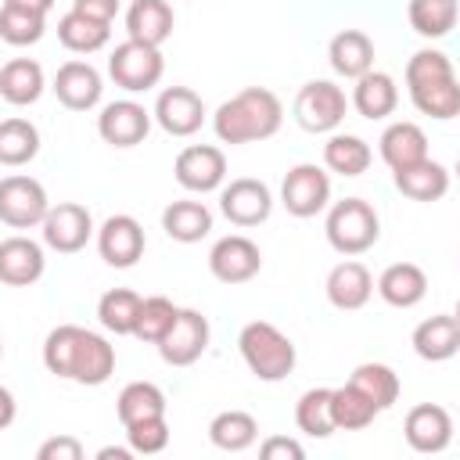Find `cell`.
I'll return each instance as SVG.
<instances>
[{
    "label": "cell",
    "mask_w": 460,
    "mask_h": 460,
    "mask_svg": "<svg viewBox=\"0 0 460 460\" xmlns=\"http://www.w3.org/2000/svg\"><path fill=\"white\" fill-rule=\"evenodd\" d=\"M284 122V108L280 97L266 86H244L241 93H234L230 101H223L212 115V129L223 144H252V140H266L280 129Z\"/></svg>",
    "instance_id": "6da1fadb"
},
{
    "label": "cell",
    "mask_w": 460,
    "mask_h": 460,
    "mask_svg": "<svg viewBox=\"0 0 460 460\" xmlns=\"http://www.w3.org/2000/svg\"><path fill=\"white\" fill-rule=\"evenodd\" d=\"M237 349L244 367L259 377V381H284L295 370V345L284 331H277L266 320H252L241 327L237 334Z\"/></svg>",
    "instance_id": "7a4b0ae2"
},
{
    "label": "cell",
    "mask_w": 460,
    "mask_h": 460,
    "mask_svg": "<svg viewBox=\"0 0 460 460\" xmlns=\"http://www.w3.org/2000/svg\"><path fill=\"white\" fill-rule=\"evenodd\" d=\"M327 241L334 252L341 255H363L367 248L377 244L381 237V219L374 212L370 201L363 198H345V201H334L331 212H327Z\"/></svg>",
    "instance_id": "3957f363"
},
{
    "label": "cell",
    "mask_w": 460,
    "mask_h": 460,
    "mask_svg": "<svg viewBox=\"0 0 460 460\" xmlns=\"http://www.w3.org/2000/svg\"><path fill=\"white\" fill-rule=\"evenodd\" d=\"M165 72V61H162V50L151 47V43H140V40H126L111 50L108 58V75L115 79V86L129 90V93H144L151 90Z\"/></svg>",
    "instance_id": "277c9868"
},
{
    "label": "cell",
    "mask_w": 460,
    "mask_h": 460,
    "mask_svg": "<svg viewBox=\"0 0 460 460\" xmlns=\"http://www.w3.org/2000/svg\"><path fill=\"white\" fill-rule=\"evenodd\" d=\"M345 108L349 101L341 86H334L331 79H313L295 97V122L305 133H331L345 119Z\"/></svg>",
    "instance_id": "5b68a950"
},
{
    "label": "cell",
    "mask_w": 460,
    "mask_h": 460,
    "mask_svg": "<svg viewBox=\"0 0 460 460\" xmlns=\"http://www.w3.org/2000/svg\"><path fill=\"white\" fill-rule=\"evenodd\" d=\"M50 212L47 190L40 180L32 176H4L0 180V219L14 230H29V226H43Z\"/></svg>",
    "instance_id": "8992f818"
},
{
    "label": "cell",
    "mask_w": 460,
    "mask_h": 460,
    "mask_svg": "<svg viewBox=\"0 0 460 460\" xmlns=\"http://www.w3.org/2000/svg\"><path fill=\"white\" fill-rule=\"evenodd\" d=\"M331 201V180L320 165L313 162H302V165H291L284 183H280V205L298 216V219H309L316 212H323Z\"/></svg>",
    "instance_id": "52a82bcc"
},
{
    "label": "cell",
    "mask_w": 460,
    "mask_h": 460,
    "mask_svg": "<svg viewBox=\"0 0 460 460\" xmlns=\"http://www.w3.org/2000/svg\"><path fill=\"white\" fill-rule=\"evenodd\" d=\"M172 172H176V183L183 190L208 194V190L223 187V180H226V155L212 144H190L176 155Z\"/></svg>",
    "instance_id": "ba28073f"
},
{
    "label": "cell",
    "mask_w": 460,
    "mask_h": 460,
    "mask_svg": "<svg viewBox=\"0 0 460 460\" xmlns=\"http://www.w3.org/2000/svg\"><path fill=\"white\" fill-rule=\"evenodd\" d=\"M208 270L223 284H244L262 270V252L244 234H226L208 252Z\"/></svg>",
    "instance_id": "9c48e42d"
},
{
    "label": "cell",
    "mask_w": 460,
    "mask_h": 460,
    "mask_svg": "<svg viewBox=\"0 0 460 460\" xmlns=\"http://www.w3.org/2000/svg\"><path fill=\"white\" fill-rule=\"evenodd\" d=\"M219 208L223 216L234 223V226H259L270 219L273 212V194L262 180L255 176H241V180H230L219 194Z\"/></svg>",
    "instance_id": "30bf717a"
},
{
    "label": "cell",
    "mask_w": 460,
    "mask_h": 460,
    "mask_svg": "<svg viewBox=\"0 0 460 460\" xmlns=\"http://www.w3.org/2000/svg\"><path fill=\"white\" fill-rule=\"evenodd\" d=\"M93 237V219H90V208L79 205V201H58L50 205L47 219H43V241L47 248L61 252V255H72L79 248H86V241Z\"/></svg>",
    "instance_id": "8fae6325"
},
{
    "label": "cell",
    "mask_w": 460,
    "mask_h": 460,
    "mask_svg": "<svg viewBox=\"0 0 460 460\" xmlns=\"http://www.w3.org/2000/svg\"><path fill=\"white\" fill-rule=\"evenodd\" d=\"M208 349V320L198 309H180L165 338L158 341V352L169 367H190Z\"/></svg>",
    "instance_id": "7c38bea8"
},
{
    "label": "cell",
    "mask_w": 460,
    "mask_h": 460,
    "mask_svg": "<svg viewBox=\"0 0 460 460\" xmlns=\"http://www.w3.org/2000/svg\"><path fill=\"white\" fill-rule=\"evenodd\" d=\"M144 244H147L144 241V226L133 216H126V212L108 216L101 223V230H97V252L115 270H129L144 255Z\"/></svg>",
    "instance_id": "4fadbf2b"
},
{
    "label": "cell",
    "mask_w": 460,
    "mask_h": 460,
    "mask_svg": "<svg viewBox=\"0 0 460 460\" xmlns=\"http://www.w3.org/2000/svg\"><path fill=\"white\" fill-rule=\"evenodd\" d=\"M151 129V111L137 101H111L97 115V133L111 147H137Z\"/></svg>",
    "instance_id": "5bb4252c"
},
{
    "label": "cell",
    "mask_w": 460,
    "mask_h": 460,
    "mask_svg": "<svg viewBox=\"0 0 460 460\" xmlns=\"http://www.w3.org/2000/svg\"><path fill=\"white\" fill-rule=\"evenodd\" d=\"M155 122L169 137H190L205 122V101L190 86H169L155 101Z\"/></svg>",
    "instance_id": "9a60e30c"
},
{
    "label": "cell",
    "mask_w": 460,
    "mask_h": 460,
    "mask_svg": "<svg viewBox=\"0 0 460 460\" xmlns=\"http://www.w3.org/2000/svg\"><path fill=\"white\" fill-rule=\"evenodd\" d=\"M402 435L417 453H442L453 442V417L438 402H420L406 413Z\"/></svg>",
    "instance_id": "2e32d148"
},
{
    "label": "cell",
    "mask_w": 460,
    "mask_h": 460,
    "mask_svg": "<svg viewBox=\"0 0 460 460\" xmlns=\"http://www.w3.org/2000/svg\"><path fill=\"white\" fill-rule=\"evenodd\" d=\"M101 90H104L101 72L90 61H65L54 75V93L72 111H90L101 101Z\"/></svg>",
    "instance_id": "e0dca14e"
},
{
    "label": "cell",
    "mask_w": 460,
    "mask_h": 460,
    "mask_svg": "<svg viewBox=\"0 0 460 460\" xmlns=\"http://www.w3.org/2000/svg\"><path fill=\"white\" fill-rule=\"evenodd\" d=\"M43 248L32 241V237H4L0 241V280L11 284V288H25V284H36L43 277Z\"/></svg>",
    "instance_id": "ac0fdd59"
},
{
    "label": "cell",
    "mask_w": 460,
    "mask_h": 460,
    "mask_svg": "<svg viewBox=\"0 0 460 460\" xmlns=\"http://www.w3.org/2000/svg\"><path fill=\"white\" fill-rule=\"evenodd\" d=\"M327 298H331V305L334 309H345V313H352V309H363L367 302H370V295H374V277H370V270L363 266V262H356V259H345V262H338L331 273H327Z\"/></svg>",
    "instance_id": "d6986e66"
},
{
    "label": "cell",
    "mask_w": 460,
    "mask_h": 460,
    "mask_svg": "<svg viewBox=\"0 0 460 460\" xmlns=\"http://www.w3.org/2000/svg\"><path fill=\"white\" fill-rule=\"evenodd\" d=\"M115 374V345L93 331H79V345H75V356H72V374L68 381H79V385H104L108 377Z\"/></svg>",
    "instance_id": "ffe728a7"
},
{
    "label": "cell",
    "mask_w": 460,
    "mask_h": 460,
    "mask_svg": "<svg viewBox=\"0 0 460 460\" xmlns=\"http://www.w3.org/2000/svg\"><path fill=\"white\" fill-rule=\"evenodd\" d=\"M413 352L428 363H442V359H453L460 352V320L449 313H438V316H428L413 327Z\"/></svg>",
    "instance_id": "44dd1931"
},
{
    "label": "cell",
    "mask_w": 460,
    "mask_h": 460,
    "mask_svg": "<svg viewBox=\"0 0 460 460\" xmlns=\"http://www.w3.org/2000/svg\"><path fill=\"white\" fill-rule=\"evenodd\" d=\"M377 295L395 309H413L428 295V277L417 262H392L377 277Z\"/></svg>",
    "instance_id": "7402d4cb"
},
{
    "label": "cell",
    "mask_w": 460,
    "mask_h": 460,
    "mask_svg": "<svg viewBox=\"0 0 460 460\" xmlns=\"http://www.w3.org/2000/svg\"><path fill=\"white\" fill-rule=\"evenodd\" d=\"M172 7L169 0H133L129 11H126V32L129 40H140V43H151V47H162L169 36H172Z\"/></svg>",
    "instance_id": "603a6c76"
},
{
    "label": "cell",
    "mask_w": 460,
    "mask_h": 460,
    "mask_svg": "<svg viewBox=\"0 0 460 460\" xmlns=\"http://www.w3.org/2000/svg\"><path fill=\"white\" fill-rule=\"evenodd\" d=\"M327 58H331V68L345 79H359L374 68V43L363 29H341L331 47H327Z\"/></svg>",
    "instance_id": "cb8c5ba5"
},
{
    "label": "cell",
    "mask_w": 460,
    "mask_h": 460,
    "mask_svg": "<svg viewBox=\"0 0 460 460\" xmlns=\"http://www.w3.org/2000/svg\"><path fill=\"white\" fill-rule=\"evenodd\" d=\"M381 158L385 165L395 172V169H406V165H417L428 158V137L417 122H392L385 133H381Z\"/></svg>",
    "instance_id": "d4e9b609"
},
{
    "label": "cell",
    "mask_w": 460,
    "mask_h": 460,
    "mask_svg": "<svg viewBox=\"0 0 460 460\" xmlns=\"http://www.w3.org/2000/svg\"><path fill=\"white\" fill-rule=\"evenodd\" d=\"M352 104H356V111H359L363 119H385V115H392L395 104H399V86H395V79H392L388 72L370 68L367 75L356 79V86H352Z\"/></svg>",
    "instance_id": "484cf974"
},
{
    "label": "cell",
    "mask_w": 460,
    "mask_h": 460,
    "mask_svg": "<svg viewBox=\"0 0 460 460\" xmlns=\"http://www.w3.org/2000/svg\"><path fill=\"white\" fill-rule=\"evenodd\" d=\"M43 93V68L32 58H11L0 68V97L7 104H36Z\"/></svg>",
    "instance_id": "4316f807"
},
{
    "label": "cell",
    "mask_w": 460,
    "mask_h": 460,
    "mask_svg": "<svg viewBox=\"0 0 460 460\" xmlns=\"http://www.w3.org/2000/svg\"><path fill=\"white\" fill-rule=\"evenodd\" d=\"M395 187L413 198V201H438L446 190H449V172L446 165L424 158L417 165H406V169H395Z\"/></svg>",
    "instance_id": "83f0119b"
},
{
    "label": "cell",
    "mask_w": 460,
    "mask_h": 460,
    "mask_svg": "<svg viewBox=\"0 0 460 460\" xmlns=\"http://www.w3.org/2000/svg\"><path fill=\"white\" fill-rule=\"evenodd\" d=\"M162 230L180 244H194L212 230V212L201 201H172L162 212Z\"/></svg>",
    "instance_id": "f1b7e54d"
},
{
    "label": "cell",
    "mask_w": 460,
    "mask_h": 460,
    "mask_svg": "<svg viewBox=\"0 0 460 460\" xmlns=\"http://www.w3.org/2000/svg\"><path fill=\"white\" fill-rule=\"evenodd\" d=\"M370 144L352 133H334L323 144V165L338 176H363L370 169Z\"/></svg>",
    "instance_id": "f546056e"
},
{
    "label": "cell",
    "mask_w": 460,
    "mask_h": 460,
    "mask_svg": "<svg viewBox=\"0 0 460 460\" xmlns=\"http://www.w3.org/2000/svg\"><path fill=\"white\" fill-rule=\"evenodd\" d=\"M208 438H212V446L223 449V453H241V449H248V446L259 438V424H255V417L244 413V410H223V413L212 417Z\"/></svg>",
    "instance_id": "4dcf8cb0"
},
{
    "label": "cell",
    "mask_w": 460,
    "mask_h": 460,
    "mask_svg": "<svg viewBox=\"0 0 460 460\" xmlns=\"http://www.w3.org/2000/svg\"><path fill=\"white\" fill-rule=\"evenodd\" d=\"M140 305H144V298H140L137 291H129V288H111V291H104L101 302H97V320H101V327L111 331V334H133V331H137Z\"/></svg>",
    "instance_id": "1f68e13d"
},
{
    "label": "cell",
    "mask_w": 460,
    "mask_h": 460,
    "mask_svg": "<svg viewBox=\"0 0 460 460\" xmlns=\"http://www.w3.org/2000/svg\"><path fill=\"white\" fill-rule=\"evenodd\" d=\"M111 36V25L108 22H97V18H86L79 11H68L61 22H58V40L72 50V54H93L108 43Z\"/></svg>",
    "instance_id": "d6a6232c"
},
{
    "label": "cell",
    "mask_w": 460,
    "mask_h": 460,
    "mask_svg": "<svg viewBox=\"0 0 460 460\" xmlns=\"http://www.w3.org/2000/svg\"><path fill=\"white\" fill-rule=\"evenodd\" d=\"M115 413H119L122 428L126 424H137L144 417H158V413H165V392L158 385H151V381H133V385H126L119 392Z\"/></svg>",
    "instance_id": "836d02e7"
},
{
    "label": "cell",
    "mask_w": 460,
    "mask_h": 460,
    "mask_svg": "<svg viewBox=\"0 0 460 460\" xmlns=\"http://www.w3.org/2000/svg\"><path fill=\"white\" fill-rule=\"evenodd\" d=\"M331 413H334V428H341V431H363L381 410L349 381L341 388H331Z\"/></svg>",
    "instance_id": "e575fe53"
},
{
    "label": "cell",
    "mask_w": 460,
    "mask_h": 460,
    "mask_svg": "<svg viewBox=\"0 0 460 460\" xmlns=\"http://www.w3.org/2000/svg\"><path fill=\"white\" fill-rule=\"evenodd\" d=\"M410 101L428 119H453V115H460V83H456V75L424 83V86L410 90Z\"/></svg>",
    "instance_id": "d590c367"
},
{
    "label": "cell",
    "mask_w": 460,
    "mask_h": 460,
    "mask_svg": "<svg viewBox=\"0 0 460 460\" xmlns=\"http://www.w3.org/2000/svg\"><path fill=\"white\" fill-rule=\"evenodd\" d=\"M406 14H410L413 32H420L424 40H438L456 25L460 0H410Z\"/></svg>",
    "instance_id": "8d00e7d4"
},
{
    "label": "cell",
    "mask_w": 460,
    "mask_h": 460,
    "mask_svg": "<svg viewBox=\"0 0 460 460\" xmlns=\"http://www.w3.org/2000/svg\"><path fill=\"white\" fill-rule=\"evenodd\" d=\"M40 155V129L29 119H4L0 122V162L25 165Z\"/></svg>",
    "instance_id": "74e56055"
},
{
    "label": "cell",
    "mask_w": 460,
    "mask_h": 460,
    "mask_svg": "<svg viewBox=\"0 0 460 460\" xmlns=\"http://www.w3.org/2000/svg\"><path fill=\"white\" fill-rule=\"evenodd\" d=\"M349 381H352L377 410H388V406H395V399H399V374H395L388 363H359Z\"/></svg>",
    "instance_id": "f35d334b"
},
{
    "label": "cell",
    "mask_w": 460,
    "mask_h": 460,
    "mask_svg": "<svg viewBox=\"0 0 460 460\" xmlns=\"http://www.w3.org/2000/svg\"><path fill=\"white\" fill-rule=\"evenodd\" d=\"M295 424L298 431L313 435V438H327L334 428V413H331V388H309L302 392L298 406H295Z\"/></svg>",
    "instance_id": "ab89813d"
},
{
    "label": "cell",
    "mask_w": 460,
    "mask_h": 460,
    "mask_svg": "<svg viewBox=\"0 0 460 460\" xmlns=\"http://www.w3.org/2000/svg\"><path fill=\"white\" fill-rule=\"evenodd\" d=\"M47 29V14L40 11H25V7H11L4 4L0 7V36L11 43V47H25V43H36Z\"/></svg>",
    "instance_id": "60d3db41"
},
{
    "label": "cell",
    "mask_w": 460,
    "mask_h": 460,
    "mask_svg": "<svg viewBox=\"0 0 460 460\" xmlns=\"http://www.w3.org/2000/svg\"><path fill=\"white\" fill-rule=\"evenodd\" d=\"M176 305L165 298V295H151V298H144V305H140V316H137V331H133V338H140V341H162L165 338V331L172 327V320H176Z\"/></svg>",
    "instance_id": "b9f144b4"
},
{
    "label": "cell",
    "mask_w": 460,
    "mask_h": 460,
    "mask_svg": "<svg viewBox=\"0 0 460 460\" xmlns=\"http://www.w3.org/2000/svg\"><path fill=\"white\" fill-rule=\"evenodd\" d=\"M126 442H129L133 453H144V456L162 453L169 446V420H165V413L144 417L137 424H126Z\"/></svg>",
    "instance_id": "7bdbcfd3"
},
{
    "label": "cell",
    "mask_w": 460,
    "mask_h": 460,
    "mask_svg": "<svg viewBox=\"0 0 460 460\" xmlns=\"http://www.w3.org/2000/svg\"><path fill=\"white\" fill-rule=\"evenodd\" d=\"M36 460H83V442L72 435H54L36 449Z\"/></svg>",
    "instance_id": "ee69618b"
},
{
    "label": "cell",
    "mask_w": 460,
    "mask_h": 460,
    "mask_svg": "<svg viewBox=\"0 0 460 460\" xmlns=\"http://www.w3.org/2000/svg\"><path fill=\"white\" fill-rule=\"evenodd\" d=\"M259 453H262V460H302V456H305V449H302L295 438H284V435L266 438V442L259 446Z\"/></svg>",
    "instance_id": "f6af8a7d"
},
{
    "label": "cell",
    "mask_w": 460,
    "mask_h": 460,
    "mask_svg": "<svg viewBox=\"0 0 460 460\" xmlns=\"http://www.w3.org/2000/svg\"><path fill=\"white\" fill-rule=\"evenodd\" d=\"M72 11L86 14V18H97V22H108L119 14V0H72Z\"/></svg>",
    "instance_id": "bcb514c9"
},
{
    "label": "cell",
    "mask_w": 460,
    "mask_h": 460,
    "mask_svg": "<svg viewBox=\"0 0 460 460\" xmlns=\"http://www.w3.org/2000/svg\"><path fill=\"white\" fill-rule=\"evenodd\" d=\"M4 4H11V7H25V11H40V14H47V11L54 7V0H4Z\"/></svg>",
    "instance_id": "7dc6e473"
},
{
    "label": "cell",
    "mask_w": 460,
    "mask_h": 460,
    "mask_svg": "<svg viewBox=\"0 0 460 460\" xmlns=\"http://www.w3.org/2000/svg\"><path fill=\"white\" fill-rule=\"evenodd\" d=\"M0 402H4V413H0V428H7V424H11V413H14V395H11V388H0Z\"/></svg>",
    "instance_id": "c3c4849f"
},
{
    "label": "cell",
    "mask_w": 460,
    "mask_h": 460,
    "mask_svg": "<svg viewBox=\"0 0 460 460\" xmlns=\"http://www.w3.org/2000/svg\"><path fill=\"white\" fill-rule=\"evenodd\" d=\"M97 456H101V460H111V456H115V460H129V456H133V449H115V446H104Z\"/></svg>",
    "instance_id": "681fc988"
},
{
    "label": "cell",
    "mask_w": 460,
    "mask_h": 460,
    "mask_svg": "<svg viewBox=\"0 0 460 460\" xmlns=\"http://www.w3.org/2000/svg\"><path fill=\"white\" fill-rule=\"evenodd\" d=\"M453 316H456V320H460V302H456V309H453Z\"/></svg>",
    "instance_id": "f907efd6"
},
{
    "label": "cell",
    "mask_w": 460,
    "mask_h": 460,
    "mask_svg": "<svg viewBox=\"0 0 460 460\" xmlns=\"http://www.w3.org/2000/svg\"><path fill=\"white\" fill-rule=\"evenodd\" d=\"M456 176H460V158H456Z\"/></svg>",
    "instance_id": "816d5d0a"
}]
</instances>
